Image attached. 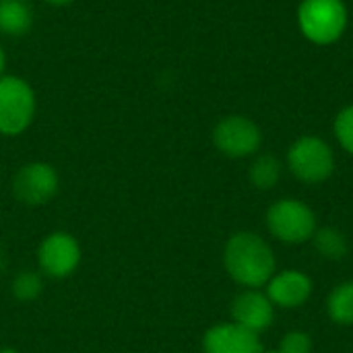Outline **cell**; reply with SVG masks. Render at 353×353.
<instances>
[{"instance_id": "obj_2", "label": "cell", "mask_w": 353, "mask_h": 353, "mask_svg": "<svg viewBox=\"0 0 353 353\" xmlns=\"http://www.w3.org/2000/svg\"><path fill=\"white\" fill-rule=\"evenodd\" d=\"M347 6L343 0H302L298 6V27L316 46H331L347 29Z\"/></svg>"}, {"instance_id": "obj_21", "label": "cell", "mask_w": 353, "mask_h": 353, "mask_svg": "<svg viewBox=\"0 0 353 353\" xmlns=\"http://www.w3.org/2000/svg\"><path fill=\"white\" fill-rule=\"evenodd\" d=\"M0 353H17L14 350H0Z\"/></svg>"}, {"instance_id": "obj_17", "label": "cell", "mask_w": 353, "mask_h": 353, "mask_svg": "<svg viewBox=\"0 0 353 353\" xmlns=\"http://www.w3.org/2000/svg\"><path fill=\"white\" fill-rule=\"evenodd\" d=\"M41 279L37 273L33 271H25L21 275H17V279L12 281V294L17 300L21 302H29V300H35L39 294H41Z\"/></svg>"}, {"instance_id": "obj_1", "label": "cell", "mask_w": 353, "mask_h": 353, "mask_svg": "<svg viewBox=\"0 0 353 353\" xmlns=\"http://www.w3.org/2000/svg\"><path fill=\"white\" fill-rule=\"evenodd\" d=\"M223 267L244 290H261L277 273V259L263 236L254 232H236L225 242Z\"/></svg>"}, {"instance_id": "obj_4", "label": "cell", "mask_w": 353, "mask_h": 353, "mask_svg": "<svg viewBox=\"0 0 353 353\" xmlns=\"http://www.w3.org/2000/svg\"><path fill=\"white\" fill-rule=\"evenodd\" d=\"M285 163L294 178L304 184H321L335 172V153L327 141L314 134H304L288 149Z\"/></svg>"}, {"instance_id": "obj_19", "label": "cell", "mask_w": 353, "mask_h": 353, "mask_svg": "<svg viewBox=\"0 0 353 353\" xmlns=\"http://www.w3.org/2000/svg\"><path fill=\"white\" fill-rule=\"evenodd\" d=\"M46 2H50V4H56V6H64V4H70L72 0H46Z\"/></svg>"}, {"instance_id": "obj_20", "label": "cell", "mask_w": 353, "mask_h": 353, "mask_svg": "<svg viewBox=\"0 0 353 353\" xmlns=\"http://www.w3.org/2000/svg\"><path fill=\"white\" fill-rule=\"evenodd\" d=\"M4 64H6V56H4V52H2V48H0V77H2Z\"/></svg>"}, {"instance_id": "obj_22", "label": "cell", "mask_w": 353, "mask_h": 353, "mask_svg": "<svg viewBox=\"0 0 353 353\" xmlns=\"http://www.w3.org/2000/svg\"><path fill=\"white\" fill-rule=\"evenodd\" d=\"M263 353H279V352H277V350H275V352H263Z\"/></svg>"}, {"instance_id": "obj_12", "label": "cell", "mask_w": 353, "mask_h": 353, "mask_svg": "<svg viewBox=\"0 0 353 353\" xmlns=\"http://www.w3.org/2000/svg\"><path fill=\"white\" fill-rule=\"evenodd\" d=\"M31 23L33 14L25 0H0V31L4 35H25Z\"/></svg>"}, {"instance_id": "obj_10", "label": "cell", "mask_w": 353, "mask_h": 353, "mask_svg": "<svg viewBox=\"0 0 353 353\" xmlns=\"http://www.w3.org/2000/svg\"><path fill=\"white\" fill-rule=\"evenodd\" d=\"M232 323L261 335L275 321V306L261 290H244L232 300Z\"/></svg>"}, {"instance_id": "obj_5", "label": "cell", "mask_w": 353, "mask_h": 353, "mask_svg": "<svg viewBox=\"0 0 353 353\" xmlns=\"http://www.w3.org/2000/svg\"><path fill=\"white\" fill-rule=\"evenodd\" d=\"M35 93L19 77H0V134H21L33 120Z\"/></svg>"}, {"instance_id": "obj_14", "label": "cell", "mask_w": 353, "mask_h": 353, "mask_svg": "<svg viewBox=\"0 0 353 353\" xmlns=\"http://www.w3.org/2000/svg\"><path fill=\"white\" fill-rule=\"evenodd\" d=\"M281 174H283L281 161L273 153H263V155L254 157V161L250 163L248 180L259 190H271L279 184Z\"/></svg>"}, {"instance_id": "obj_11", "label": "cell", "mask_w": 353, "mask_h": 353, "mask_svg": "<svg viewBox=\"0 0 353 353\" xmlns=\"http://www.w3.org/2000/svg\"><path fill=\"white\" fill-rule=\"evenodd\" d=\"M205 353H263L261 335L236 325L221 323L211 327L203 337Z\"/></svg>"}, {"instance_id": "obj_8", "label": "cell", "mask_w": 353, "mask_h": 353, "mask_svg": "<svg viewBox=\"0 0 353 353\" xmlns=\"http://www.w3.org/2000/svg\"><path fill=\"white\" fill-rule=\"evenodd\" d=\"M37 261L46 275L56 279L68 277L81 263L79 242L64 232L50 234L37 250Z\"/></svg>"}, {"instance_id": "obj_7", "label": "cell", "mask_w": 353, "mask_h": 353, "mask_svg": "<svg viewBox=\"0 0 353 353\" xmlns=\"http://www.w3.org/2000/svg\"><path fill=\"white\" fill-rule=\"evenodd\" d=\"M58 190V174L48 163H27L23 165L14 180H12V192L14 196L25 205H43L48 203Z\"/></svg>"}, {"instance_id": "obj_9", "label": "cell", "mask_w": 353, "mask_h": 353, "mask_svg": "<svg viewBox=\"0 0 353 353\" xmlns=\"http://www.w3.org/2000/svg\"><path fill=\"white\" fill-rule=\"evenodd\" d=\"M312 292H314L312 279L300 269L277 271L265 285V294L269 296L273 306L285 310L302 308L310 300Z\"/></svg>"}, {"instance_id": "obj_15", "label": "cell", "mask_w": 353, "mask_h": 353, "mask_svg": "<svg viewBox=\"0 0 353 353\" xmlns=\"http://www.w3.org/2000/svg\"><path fill=\"white\" fill-rule=\"evenodd\" d=\"M327 314L335 325L353 327V279L333 288L327 298Z\"/></svg>"}, {"instance_id": "obj_13", "label": "cell", "mask_w": 353, "mask_h": 353, "mask_svg": "<svg viewBox=\"0 0 353 353\" xmlns=\"http://www.w3.org/2000/svg\"><path fill=\"white\" fill-rule=\"evenodd\" d=\"M314 250L325 259V261H343L350 254V240L347 236L331 225L316 228L312 236Z\"/></svg>"}, {"instance_id": "obj_3", "label": "cell", "mask_w": 353, "mask_h": 353, "mask_svg": "<svg viewBox=\"0 0 353 353\" xmlns=\"http://www.w3.org/2000/svg\"><path fill=\"white\" fill-rule=\"evenodd\" d=\"M265 223L269 234L283 242V244H304L308 240H312L319 221H316V213L310 209V205H306L300 199H279L275 201L265 215Z\"/></svg>"}, {"instance_id": "obj_16", "label": "cell", "mask_w": 353, "mask_h": 353, "mask_svg": "<svg viewBox=\"0 0 353 353\" xmlns=\"http://www.w3.org/2000/svg\"><path fill=\"white\" fill-rule=\"evenodd\" d=\"M333 132H335V139L341 145V149L353 155V103L337 114Z\"/></svg>"}, {"instance_id": "obj_18", "label": "cell", "mask_w": 353, "mask_h": 353, "mask_svg": "<svg viewBox=\"0 0 353 353\" xmlns=\"http://www.w3.org/2000/svg\"><path fill=\"white\" fill-rule=\"evenodd\" d=\"M312 337L306 331H290L279 341V353H312Z\"/></svg>"}, {"instance_id": "obj_6", "label": "cell", "mask_w": 353, "mask_h": 353, "mask_svg": "<svg viewBox=\"0 0 353 353\" xmlns=\"http://www.w3.org/2000/svg\"><path fill=\"white\" fill-rule=\"evenodd\" d=\"M213 143L219 153L232 159L254 155L263 145L261 126L246 116H228L213 128Z\"/></svg>"}]
</instances>
